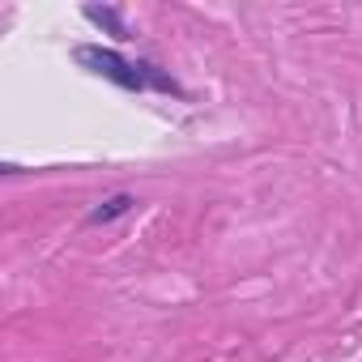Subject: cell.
<instances>
[{
	"mask_svg": "<svg viewBox=\"0 0 362 362\" xmlns=\"http://www.w3.org/2000/svg\"><path fill=\"white\" fill-rule=\"evenodd\" d=\"M77 60L81 64H94V73H107L111 81H119V86H136V73L115 56V52H98V47H81L77 52Z\"/></svg>",
	"mask_w": 362,
	"mask_h": 362,
	"instance_id": "obj_1",
	"label": "cell"
}]
</instances>
